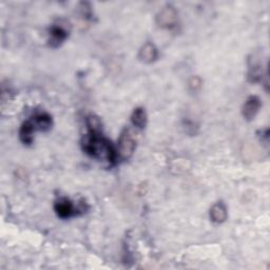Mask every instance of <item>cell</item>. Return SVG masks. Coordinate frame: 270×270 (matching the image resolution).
Segmentation results:
<instances>
[{"label": "cell", "instance_id": "cell-1", "mask_svg": "<svg viewBox=\"0 0 270 270\" xmlns=\"http://www.w3.org/2000/svg\"><path fill=\"white\" fill-rule=\"evenodd\" d=\"M83 147L87 154L97 159L106 161L109 164H114L117 158L116 150L111 142H109L102 135V132H89V134L84 138Z\"/></svg>", "mask_w": 270, "mask_h": 270}, {"label": "cell", "instance_id": "cell-2", "mask_svg": "<svg viewBox=\"0 0 270 270\" xmlns=\"http://www.w3.org/2000/svg\"><path fill=\"white\" fill-rule=\"evenodd\" d=\"M134 150H135V139L133 137V134L129 129H126L121 134V137H119L118 146L116 150L117 156L121 159L126 161V159L132 156Z\"/></svg>", "mask_w": 270, "mask_h": 270}, {"label": "cell", "instance_id": "cell-3", "mask_svg": "<svg viewBox=\"0 0 270 270\" xmlns=\"http://www.w3.org/2000/svg\"><path fill=\"white\" fill-rule=\"evenodd\" d=\"M157 25L164 29H172L177 24V12L172 6L163 8L156 17Z\"/></svg>", "mask_w": 270, "mask_h": 270}, {"label": "cell", "instance_id": "cell-4", "mask_svg": "<svg viewBox=\"0 0 270 270\" xmlns=\"http://www.w3.org/2000/svg\"><path fill=\"white\" fill-rule=\"evenodd\" d=\"M55 211L57 215L62 218H69L78 211V209H75L74 205L71 203V201H69L66 197L59 198L58 201L54 205Z\"/></svg>", "mask_w": 270, "mask_h": 270}, {"label": "cell", "instance_id": "cell-5", "mask_svg": "<svg viewBox=\"0 0 270 270\" xmlns=\"http://www.w3.org/2000/svg\"><path fill=\"white\" fill-rule=\"evenodd\" d=\"M261 99L257 96H250L243 107V115L247 121H251L256 114L258 113L259 109H261Z\"/></svg>", "mask_w": 270, "mask_h": 270}, {"label": "cell", "instance_id": "cell-6", "mask_svg": "<svg viewBox=\"0 0 270 270\" xmlns=\"http://www.w3.org/2000/svg\"><path fill=\"white\" fill-rule=\"evenodd\" d=\"M68 37L67 29L62 25H54L50 31V46L56 48L61 46Z\"/></svg>", "mask_w": 270, "mask_h": 270}, {"label": "cell", "instance_id": "cell-7", "mask_svg": "<svg viewBox=\"0 0 270 270\" xmlns=\"http://www.w3.org/2000/svg\"><path fill=\"white\" fill-rule=\"evenodd\" d=\"M139 59L145 64H152L157 58V49L151 43L145 44L139 51Z\"/></svg>", "mask_w": 270, "mask_h": 270}, {"label": "cell", "instance_id": "cell-8", "mask_svg": "<svg viewBox=\"0 0 270 270\" xmlns=\"http://www.w3.org/2000/svg\"><path fill=\"white\" fill-rule=\"evenodd\" d=\"M31 122L33 123L36 130H41V131H48L51 129L52 126V118L47 113H39L35 115Z\"/></svg>", "mask_w": 270, "mask_h": 270}, {"label": "cell", "instance_id": "cell-9", "mask_svg": "<svg viewBox=\"0 0 270 270\" xmlns=\"http://www.w3.org/2000/svg\"><path fill=\"white\" fill-rule=\"evenodd\" d=\"M210 217L211 221L217 224H221L227 218V208L223 203H216L210 210Z\"/></svg>", "mask_w": 270, "mask_h": 270}, {"label": "cell", "instance_id": "cell-10", "mask_svg": "<svg viewBox=\"0 0 270 270\" xmlns=\"http://www.w3.org/2000/svg\"><path fill=\"white\" fill-rule=\"evenodd\" d=\"M35 131H36V128L34 127L33 123L31 121L26 122L22 126L21 131H19V137H21V141L26 145L32 144L33 134Z\"/></svg>", "mask_w": 270, "mask_h": 270}, {"label": "cell", "instance_id": "cell-11", "mask_svg": "<svg viewBox=\"0 0 270 270\" xmlns=\"http://www.w3.org/2000/svg\"><path fill=\"white\" fill-rule=\"evenodd\" d=\"M131 122L136 128L143 129L147 125V114L143 108H136L131 116Z\"/></svg>", "mask_w": 270, "mask_h": 270}, {"label": "cell", "instance_id": "cell-12", "mask_svg": "<svg viewBox=\"0 0 270 270\" xmlns=\"http://www.w3.org/2000/svg\"><path fill=\"white\" fill-rule=\"evenodd\" d=\"M87 126L89 129V132L96 133L102 132V123L99 118L95 115H90L87 117Z\"/></svg>", "mask_w": 270, "mask_h": 270}]
</instances>
